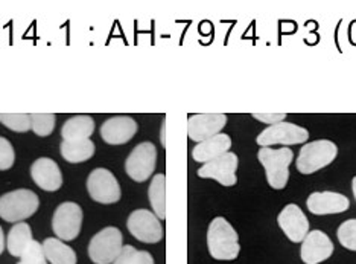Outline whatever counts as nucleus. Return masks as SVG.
Returning <instances> with one entry per match:
<instances>
[{
    "label": "nucleus",
    "instance_id": "9b49d317",
    "mask_svg": "<svg viewBox=\"0 0 356 264\" xmlns=\"http://www.w3.org/2000/svg\"><path fill=\"white\" fill-rule=\"evenodd\" d=\"M239 165V159L234 153H225L220 157L213 159L198 170V176L201 179H213L222 187L236 185V170Z\"/></svg>",
    "mask_w": 356,
    "mask_h": 264
},
{
    "label": "nucleus",
    "instance_id": "412c9836",
    "mask_svg": "<svg viewBox=\"0 0 356 264\" xmlns=\"http://www.w3.org/2000/svg\"><path fill=\"white\" fill-rule=\"evenodd\" d=\"M47 263L51 264H76V252L60 238H46L42 243Z\"/></svg>",
    "mask_w": 356,
    "mask_h": 264
},
{
    "label": "nucleus",
    "instance_id": "cd10ccee",
    "mask_svg": "<svg viewBox=\"0 0 356 264\" xmlns=\"http://www.w3.org/2000/svg\"><path fill=\"white\" fill-rule=\"evenodd\" d=\"M15 153L11 142L0 136V171H6L14 165Z\"/></svg>",
    "mask_w": 356,
    "mask_h": 264
},
{
    "label": "nucleus",
    "instance_id": "2f4dec72",
    "mask_svg": "<svg viewBox=\"0 0 356 264\" xmlns=\"http://www.w3.org/2000/svg\"><path fill=\"white\" fill-rule=\"evenodd\" d=\"M160 142L161 146L166 147V119H163V123H161V132H160Z\"/></svg>",
    "mask_w": 356,
    "mask_h": 264
},
{
    "label": "nucleus",
    "instance_id": "f8f14e48",
    "mask_svg": "<svg viewBox=\"0 0 356 264\" xmlns=\"http://www.w3.org/2000/svg\"><path fill=\"white\" fill-rule=\"evenodd\" d=\"M277 223L283 234L293 243H302L305 237L309 234V220L302 208L296 203H289L283 208L277 217Z\"/></svg>",
    "mask_w": 356,
    "mask_h": 264
},
{
    "label": "nucleus",
    "instance_id": "423d86ee",
    "mask_svg": "<svg viewBox=\"0 0 356 264\" xmlns=\"http://www.w3.org/2000/svg\"><path fill=\"white\" fill-rule=\"evenodd\" d=\"M309 139V132L302 125H297L293 123H279L274 125H268L264 132L257 136V146L271 147V146H298Z\"/></svg>",
    "mask_w": 356,
    "mask_h": 264
},
{
    "label": "nucleus",
    "instance_id": "2eb2a0df",
    "mask_svg": "<svg viewBox=\"0 0 356 264\" xmlns=\"http://www.w3.org/2000/svg\"><path fill=\"white\" fill-rule=\"evenodd\" d=\"M139 125L131 116H113L101 127V138L110 146H124L131 141Z\"/></svg>",
    "mask_w": 356,
    "mask_h": 264
},
{
    "label": "nucleus",
    "instance_id": "a878e982",
    "mask_svg": "<svg viewBox=\"0 0 356 264\" xmlns=\"http://www.w3.org/2000/svg\"><path fill=\"white\" fill-rule=\"evenodd\" d=\"M338 242L347 251L356 252V219L346 220L341 223V226L338 228Z\"/></svg>",
    "mask_w": 356,
    "mask_h": 264
},
{
    "label": "nucleus",
    "instance_id": "4be33fe9",
    "mask_svg": "<svg viewBox=\"0 0 356 264\" xmlns=\"http://www.w3.org/2000/svg\"><path fill=\"white\" fill-rule=\"evenodd\" d=\"M95 150L96 147L93 141L90 139L75 141V142L63 141L60 146L61 156L70 164H81V162L88 161V159L93 157Z\"/></svg>",
    "mask_w": 356,
    "mask_h": 264
},
{
    "label": "nucleus",
    "instance_id": "4468645a",
    "mask_svg": "<svg viewBox=\"0 0 356 264\" xmlns=\"http://www.w3.org/2000/svg\"><path fill=\"white\" fill-rule=\"evenodd\" d=\"M335 246L323 231H311L302 242L300 257L305 264H320L332 257Z\"/></svg>",
    "mask_w": 356,
    "mask_h": 264
},
{
    "label": "nucleus",
    "instance_id": "7c9ffc66",
    "mask_svg": "<svg viewBox=\"0 0 356 264\" xmlns=\"http://www.w3.org/2000/svg\"><path fill=\"white\" fill-rule=\"evenodd\" d=\"M134 264H154V258L152 255L147 251H137Z\"/></svg>",
    "mask_w": 356,
    "mask_h": 264
},
{
    "label": "nucleus",
    "instance_id": "5701e85b",
    "mask_svg": "<svg viewBox=\"0 0 356 264\" xmlns=\"http://www.w3.org/2000/svg\"><path fill=\"white\" fill-rule=\"evenodd\" d=\"M149 203L152 206V212L160 220L166 219V176L156 174L152 178L148 188Z\"/></svg>",
    "mask_w": 356,
    "mask_h": 264
},
{
    "label": "nucleus",
    "instance_id": "f257e3e1",
    "mask_svg": "<svg viewBox=\"0 0 356 264\" xmlns=\"http://www.w3.org/2000/svg\"><path fill=\"white\" fill-rule=\"evenodd\" d=\"M207 249L210 257L218 261H233L239 257V235L224 217H216L210 222L207 229Z\"/></svg>",
    "mask_w": 356,
    "mask_h": 264
},
{
    "label": "nucleus",
    "instance_id": "f03ea898",
    "mask_svg": "<svg viewBox=\"0 0 356 264\" xmlns=\"http://www.w3.org/2000/svg\"><path fill=\"white\" fill-rule=\"evenodd\" d=\"M259 162L265 168L266 182L273 189H283L289 180V165L294 161V151L288 147L274 150L264 147L257 153Z\"/></svg>",
    "mask_w": 356,
    "mask_h": 264
},
{
    "label": "nucleus",
    "instance_id": "6e6552de",
    "mask_svg": "<svg viewBox=\"0 0 356 264\" xmlns=\"http://www.w3.org/2000/svg\"><path fill=\"white\" fill-rule=\"evenodd\" d=\"M83 228V210L75 202H64L56 208L52 217V229L61 242H74Z\"/></svg>",
    "mask_w": 356,
    "mask_h": 264
},
{
    "label": "nucleus",
    "instance_id": "f3484780",
    "mask_svg": "<svg viewBox=\"0 0 356 264\" xmlns=\"http://www.w3.org/2000/svg\"><path fill=\"white\" fill-rule=\"evenodd\" d=\"M31 178L43 191H58L63 187L60 166L51 157H40L31 165Z\"/></svg>",
    "mask_w": 356,
    "mask_h": 264
},
{
    "label": "nucleus",
    "instance_id": "9d476101",
    "mask_svg": "<svg viewBox=\"0 0 356 264\" xmlns=\"http://www.w3.org/2000/svg\"><path fill=\"white\" fill-rule=\"evenodd\" d=\"M87 191L95 202L102 205L118 203L122 196L118 179L107 168H96L90 173L87 179Z\"/></svg>",
    "mask_w": 356,
    "mask_h": 264
},
{
    "label": "nucleus",
    "instance_id": "20e7f679",
    "mask_svg": "<svg viewBox=\"0 0 356 264\" xmlns=\"http://www.w3.org/2000/svg\"><path fill=\"white\" fill-rule=\"evenodd\" d=\"M338 156V147L329 139H318L307 142L298 151L297 170L302 174H314L326 168Z\"/></svg>",
    "mask_w": 356,
    "mask_h": 264
},
{
    "label": "nucleus",
    "instance_id": "a211bd4d",
    "mask_svg": "<svg viewBox=\"0 0 356 264\" xmlns=\"http://www.w3.org/2000/svg\"><path fill=\"white\" fill-rule=\"evenodd\" d=\"M230 148H232L230 136L225 133H220V134L213 136V138L197 143V146L192 150V157L195 162L207 164L210 161H213V159H216V157L229 153Z\"/></svg>",
    "mask_w": 356,
    "mask_h": 264
},
{
    "label": "nucleus",
    "instance_id": "bb28decb",
    "mask_svg": "<svg viewBox=\"0 0 356 264\" xmlns=\"http://www.w3.org/2000/svg\"><path fill=\"white\" fill-rule=\"evenodd\" d=\"M17 264H47V258L43 251V246L37 240H34L25 251V254L20 257Z\"/></svg>",
    "mask_w": 356,
    "mask_h": 264
},
{
    "label": "nucleus",
    "instance_id": "0eeeda50",
    "mask_svg": "<svg viewBox=\"0 0 356 264\" xmlns=\"http://www.w3.org/2000/svg\"><path fill=\"white\" fill-rule=\"evenodd\" d=\"M127 228L136 240L147 244H156L165 237L163 226L156 214L148 210H136L127 220Z\"/></svg>",
    "mask_w": 356,
    "mask_h": 264
},
{
    "label": "nucleus",
    "instance_id": "72a5a7b5",
    "mask_svg": "<svg viewBox=\"0 0 356 264\" xmlns=\"http://www.w3.org/2000/svg\"><path fill=\"white\" fill-rule=\"evenodd\" d=\"M352 191H353V196L356 199V176L352 179Z\"/></svg>",
    "mask_w": 356,
    "mask_h": 264
},
{
    "label": "nucleus",
    "instance_id": "b1692460",
    "mask_svg": "<svg viewBox=\"0 0 356 264\" xmlns=\"http://www.w3.org/2000/svg\"><path fill=\"white\" fill-rule=\"evenodd\" d=\"M0 123L15 133H26L31 130V115L26 114H0Z\"/></svg>",
    "mask_w": 356,
    "mask_h": 264
},
{
    "label": "nucleus",
    "instance_id": "393cba45",
    "mask_svg": "<svg viewBox=\"0 0 356 264\" xmlns=\"http://www.w3.org/2000/svg\"><path fill=\"white\" fill-rule=\"evenodd\" d=\"M56 116L54 114H32L31 115V130L37 136H49L55 129Z\"/></svg>",
    "mask_w": 356,
    "mask_h": 264
},
{
    "label": "nucleus",
    "instance_id": "c756f323",
    "mask_svg": "<svg viewBox=\"0 0 356 264\" xmlns=\"http://www.w3.org/2000/svg\"><path fill=\"white\" fill-rule=\"evenodd\" d=\"M136 254H137L136 247L131 244H127V246H124L122 252L119 254V257L115 260V263L113 264H134Z\"/></svg>",
    "mask_w": 356,
    "mask_h": 264
},
{
    "label": "nucleus",
    "instance_id": "aec40b11",
    "mask_svg": "<svg viewBox=\"0 0 356 264\" xmlns=\"http://www.w3.org/2000/svg\"><path fill=\"white\" fill-rule=\"evenodd\" d=\"M32 242H34V238H32V229L28 223L25 222L15 223V225L10 229V232H8L6 249L13 255V257L20 258Z\"/></svg>",
    "mask_w": 356,
    "mask_h": 264
},
{
    "label": "nucleus",
    "instance_id": "6ab92c4d",
    "mask_svg": "<svg viewBox=\"0 0 356 264\" xmlns=\"http://www.w3.org/2000/svg\"><path fill=\"white\" fill-rule=\"evenodd\" d=\"M95 133V119L88 115H76L72 116L64 123L61 129L63 141L75 142L90 139V136Z\"/></svg>",
    "mask_w": 356,
    "mask_h": 264
},
{
    "label": "nucleus",
    "instance_id": "c85d7f7f",
    "mask_svg": "<svg viewBox=\"0 0 356 264\" xmlns=\"http://www.w3.org/2000/svg\"><path fill=\"white\" fill-rule=\"evenodd\" d=\"M252 116L254 119H257L259 123L274 125V124H279V123L285 121V118L288 115H285V114H253Z\"/></svg>",
    "mask_w": 356,
    "mask_h": 264
},
{
    "label": "nucleus",
    "instance_id": "39448f33",
    "mask_svg": "<svg viewBox=\"0 0 356 264\" xmlns=\"http://www.w3.org/2000/svg\"><path fill=\"white\" fill-rule=\"evenodd\" d=\"M122 249V232L115 226H107L92 237L88 243V257L95 264H113Z\"/></svg>",
    "mask_w": 356,
    "mask_h": 264
},
{
    "label": "nucleus",
    "instance_id": "7ed1b4c3",
    "mask_svg": "<svg viewBox=\"0 0 356 264\" xmlns=\"http://www.w3.org/2000/svg\"><path fill=\"white\" fill-rule=\"evenodd\" d=\"M40 199L31 189H14L0 196V217L8 223H20L32 217L38 210Z\"/></svg>",
    "mask_w": 356,
    "mask_h": 264
},
{
    "label": "nucleus",
    "instance_id": "1a4fd4ad",
    "mask_svg": "<svg viewBox=\"0 0 356 264\" xmlns=\"http://www.w3.org/2000/svg\"><path fill=\"white\" fill-rule=\"evenodd\" d=\"M157 164V148L152 142H142L133 148L125 161V171L134 182H147Z\"/></svg>",
    "mask_w": 356,
    "mask_h": 264
},
{
    "label": "nucleus",
    "instance_id": "dca6fc26",
    "mask_svg": "<svg viewBox=\"0 0 356 264\" xmlns=\"http://www.w3.org/2000/svg\"><path fill=\"white\" fill-rule=\"evenodd\" d=\"M306 206L309 212L315 215L341 214L350 208V200L334 191H318L307 197Z\"/></svg>",
    "mask_w": 356,
    "mask_h": 264
},
{
    "label": "nucleus",
    "instance_id": "ddd939ff",
    "mask_svg": "<svg viewBox=\"0 0 356 264\" xmlns=\"http://www.w3.org/2000/svg\"><path fill=\"white\" fill-rule=\"evenodd\" d=\"M227 124V115L224 114H198L188 119V134L191 141L197 143L220 134Z\"/></svg>",
    "mask_w": 356,
    "mask_h": 264
},
{
    "label": "nucleus",
    "instance_id": "473e14b6",
    "mask_svg": "<svg viewBox=\"0 0 356 264\" xmlns=\"http://www.w3.org/2000/svg\"><path fill=\"white\" fill-rule=\"evenodd\" d=\"M5 247H6V238H5V234H3V229H2V226H0V255L3 254Z\"/></svg>",
    "mask_w": 356,
    "mask_h": 264
}]
</instances>
